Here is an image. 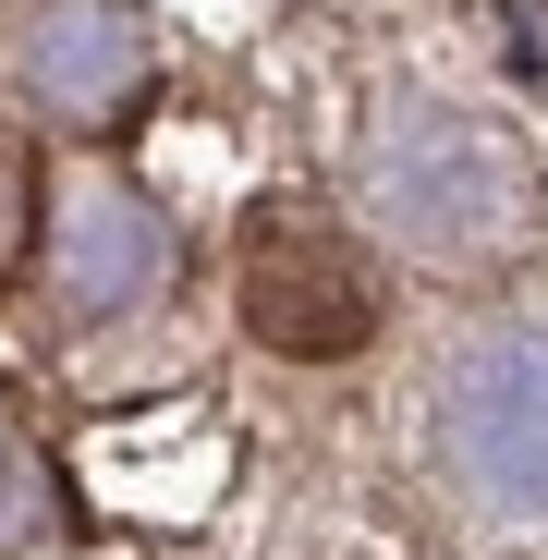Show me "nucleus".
<instances>
[{
	"label": "nucleus",
	"mask_w": 548,
	"mask_h": 560,
	"mask_svg": "<svg viewBox=\"0 0 548 560\" xmlns=\"http://www.w3.org/2000/svg\"><path fill=\"white\" fill-rule=\"evenodd\" d=\"M232 317L256 353H281V365H341L378 341L390 293H378V256H365L317 196H268L232 244Z\"/></svg>",
	"instance_id": "1"
}]
</instances>
